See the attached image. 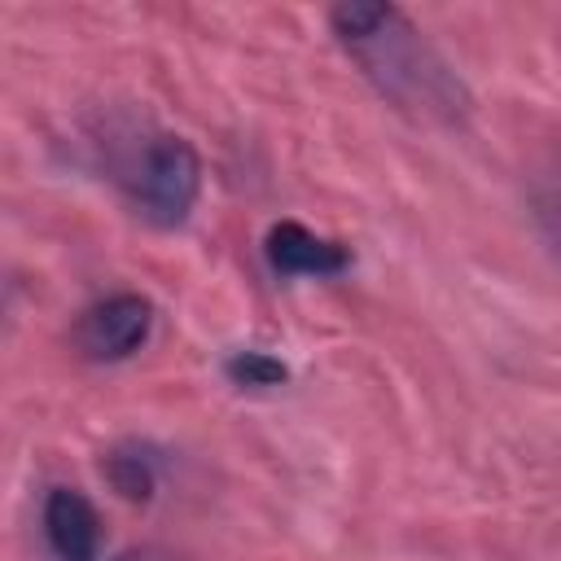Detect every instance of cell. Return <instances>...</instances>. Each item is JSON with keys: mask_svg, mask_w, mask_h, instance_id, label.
I'll use <instances>...</instances> for the list:
<instances>
[{"mask_svg": "<svg viewBox=\"0 0 561 561\" xmlns=\"http://www.w3.org/2000/svg\"><path fill=\"white\" fill-rule=\"evenodd\" d=\"M337 39L359 57V66L390 92L399 105H451V83L425 44L412 35L399 9L390 4H337L329 13Z\"/></svg>", "mask_w": 561, "mask_h": 561, "instance_id": "obj_1", "label": "cell"}, {"mask_svg": "<svg viewBox=\"0 0 561 561\" xmlns=\"http://www.w3.org/2000/svg\"><path fill=\"white\" fill-rule=\"evenodd\" d=\"M131 197L140 206L145 219L153 224H184L193 202H197V184H202V162L193 153L188 140L180 136H153L140 149L136 171L127 175Z\"/></svg>", "mask_w": 561, "mask_h": 561, "instance_id": "obj_2", "label": "cell"}, {"mask_svg": "<svg viewBox=\"0 0 561 561\" xmlns=\"http://www.w3.org/2000/svg\"><path fill=\"white\" fill-rule=\"evenodd\" d=\"M149 324H153V307L140 294H114L92 311H83L75 337L88 359H127L149 337Z\"/></svg>", "mask_w": 561, "mask_h": 561, "instance_id": "obj_3", "label": "cell"}, {"mask_svg": "<svg viewBox=\"0 0 561 561\" xmlns=\"http://www.w3.org/2000/svg\"><path fill=\"white\" fill-rule=\"evenodd\" d=\"M267 263L280 276H333L351 263V254L337 241H324L311 228L285 219V224H272L267 232Z\"/></svg>", "mask_w": 561, "mask_h": 561, "instance_id": "obj_4", "label": "cell"}, {"mask_svg": "<svg viewBox=\"0 0 561 561\" xmlns=\"http://www.w3.org/2000/svg\"><path fill=\"white\" fill-rule=\"evenodd\" d=\"M44 535L57 561H96V543H101V526H96V508L70 491L57 486L44 504Z\"/></svg>", "mask_w": 561, "mask_h": 561, "instance_id": "obj_5", "label": "cell"}, {"mask_svg": "<svg viewBox=\"0 0 561 561\" xmlns=\"http://www.w3.org/2000/svg\"><path fill=\"white\" fill-rule=\"evenodd\" d=\"M228 377L237 386H280L285 364H276L272 355H259V351H241V355L228 359Z\"/></svg>", "mask_w": 561, "mask_h": 561, "instance_id": "obj_6", "label": "cell"}, {"mask_svg": "<svg viewBox=\"0 0 561 561\" xmlns=\"http://www.w3.org/2000/svg\"><path fill=\"white\" fill-rule=\"evenodd\" d=\"M110 478H114V486H118L127 500H145V495H149V486H153L149 465H145L140 456H123V451H114V456H110Z\"/></svg>", "mask_w": 561, "mask_h": 561, "instance_id": "obj_7", "label": "cell"}, {"mask_svg": "<svg viewBox=\"0 0 561 561\" xmlns=\"http://www.w3.org/2000/svg\"><path fill=\"white\" fill-rule=\"evenodd\" d=\"M118 561H162V557H153V552H127V557H118Z\"/></svg>", "mask_w": 561, "mask_h": 561, "instance_id": "obj_8", "label": "cell"}]
</instances>
